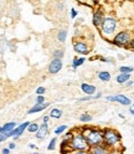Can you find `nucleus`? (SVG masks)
Listing matches in <instances>:
<instances>
[{"mask_svg": "<svg viewBox=\"0 0 134 154\" xmlns=\"http://www.w3.org/2000/svg\"><path fill=\"white\" fill-rule=\"evenodd\" d=\"M15 147H16V145H15V143H10V144H9V149H10V150H13Z\"/></svg>", "mask_w": 134, "mask_h": 154, "instance_id": "obj_36", "label": "nucleus"}, {"mask_svg": "<svg viewBox=\"0 0 134 154\" xmlns=\"http://www.w3.org/2000/svg\"><path fill=\"white\" fill-rule=\"evenodd\" d=\"M1 153H4V154H8V153H10V149H9V148H4V149L1 150Z\"/></svg>", "mask_w": 134, "mask_h": 154, "instance_id": "obj_35", "label": "nucleus"}, {"mask_svg": "<svg viewBox=\"0 0 134 154\" xmlns=\"http://www.w3.org/2000/svg\"><path fill=\"white\" fill-rule=\"evenodd\" d=\"M82 134L84 135L89 147L99 145L103 143V129L98 128H83Z\"/></svg>", "mask_w": 134, "mask_h": 154, "instance_id": "obj_2", "label": "nucleus"}, {"mask_svg": "<svg viewBox=\"0 0 134 154\" xmlns=\"http://www.w3.org/2000/svg\"><path fill=\"white\" fill-rule=\"evenodd\" d=\"M29 124H30V122H24V123L20 124V126H16V127L13 129V131L8 133V134H9V137H14L15 139H16V138H19L20 135L24 133V131H25V129L27 128Z\"/></svg>", "mask_w": 134, "mask_h": 154, "instance_id": "obj_9", "label": "nucleus"}, {"mask_svg": "<svg viewBox=\"0 0 134 154\" xmlns=\"http://www.w3.org/2000/svg\"><path fill=\"white\" fill-rule=\"evenodd\" d=\"M129 46H130V49H133V50H134V39H132V40H130Z\"/></svg>", "mask_w": 134, "mask_h": 154, "instance_id": "obj_37", "label": "nucleus"}, {"mask_svg": "<svg viewBox=\"0 0 134 154\" xmlns=\"http://www.w3.org/2000/svg\"><path fill=\"white\" fill-rule=\"evenodd\" d=\"M84 61H86V58L84 57H78V56H75L73 57V61H72V68L76 70L78 66H81V65L84 63Z\"/></svg>", "mask_w": 134, "mask_h": 154, "instance_id": "obj_17", "label": "nucleus"}, {"mask_svg": "<svg viewBox=\"0 0 134 154\" xmlns=\"http://www.w3.org/2000/svg\"><path fill=\"white\" fill-rule=\"evenodd\" d=\"M81 90H82L83 93H86V94H94L96 93V86L83 82V83L81 85Z\"/></svg>", "mask_w": 134, "mask_h": 154, "instance_id": "obj_14", "label": "nucleus"}, {"mask_svg": "<svg viewBox=\"0 0 134 154\" xmlns=\"http://www.w3.org/2000/svg\"><path fill=\"white\" fill-rule=\"evenodd\" d=\"M101 97H102V93H101V92L96 93V96H92V98H96V99H98V98H101Z\"/></svg>", "mask_w": 134, "mask_h": 154, "instance_id": "obj_32", "label": "nucleus"}, {"mask_svg": "<svg viewBox=\"0 0 134 154\" xmlns=\"http://www.w3.org/2000/svg\"><path fill=\"white\" fill-rule=\"evenodd\" d=\"M48 119H50V116H45L44 118H42V121L44 122H48Z\"/></svg>", "mask_w": 134, "mask_h": 154, "instance_id": "obj_38", "label": "nucleus"}, {"mask_svg": "<svg viewBox=\"0 0 134 154\" xmlns=\"http://www.w3.org/2000/svg\"><path fill=\"white\" fill-rule=\"evenodd\" d=\"M122 142V135L118 131L112 128H106L103 129V143H104L108 148H113L120 144Z\"/></svg>", "mask_w": 134, "mask_h": 154, "instance_id": "obj_3", "label": "nucleus"}, {"mask_svg": "<svg viewBox=\"0 0 134 154\" xmlns=\"http://www.w3.org/2000/svg\"><path fill=\"white\" fill-rule=\"evenodd\" d=\"M91 98H92V96H91V94H89V96H87V97H83V98H80V101H88V99H91Z\"/></svg>", "mask_w": 134, "mask_h": 154, "instance_id": "obj_34", "label": "nucleus"}, {"mask_svg": "<svg viewBox=\"0 0 134 154\" xmlns=\"http://www.w3.org/2000/svg\"><path fill=\"white\" fill-rule=\"evenodd\" d=\"M132 40V35L129 31H119L118 34H115V36L112 40V44L119 47H125L129 45Z\"/></svg>", "mask_w": 134, "mask_h": 154, "instance_id": "obj_5", "label": "nucleus"}, {"mask_svg": "<svg viewBox=\"0 0 134 154\" xmlns=\"http://www.w3.org/2000/svg\"><path fill=\"white\" fill-rule=\"evenodd\" d=\"M128 80H130V73H124V72H120L118 76H115V81L118 82V83L123 85Z\"/></svg>", "mask_w": 134, "mask_h": 154, "instance_id": "obj_16", "label": "nucleus"}, {"mask_svg": "<svg viewBox=\"0 0 134 154\" xmlns=\"http://www.w3.org/2000/svg\"><path fill=\"white\" fill-rule=\"evenodd\" d=\"M73 50L80 55H88L89 51H91V47L86 42V41H82V40H77L73 42Z\"/></svg>", "mask_w": 134, "mask_h": 154, "instance_id": "obj_6", "label": "nucleus"}, {"mask_svg": "<svg viewBox=\"0 0 134 154\" xmlns=\"http://www.w3.org/2000/svg\"><path fill=\"white\" fill-rule=\"evenodd\" d=\"M44 102H45V96L37 94V97H36V103H44Z\"/></svg>", "mask_w": 134, "mask_h": 154, "instance_id": "obj_27", "label": "nucleus"}, {"mask_svg": "<svg viewBox=\"0 0 134 154\" xmlns=\"http://www.w3.org/2000/svg\"><path fill=\"white\" fill-rule=\"evenodd\" d=\"M78 15V13H77V10L75 9V8H72L71 9V17H72V19H75V17Z\"/></svg>", "mask_w": 134, "mask_h": 154, "instance_id": "obj_30", "label": "nucleus"}, {"mask_svg": "<svg viewBox=\"0 0 134 154\" xmlns=\"http://www.w3.org/2000/svg\"><path fill=\"white\" fill-rule=\"evenodd\" d=\"M47 134H48V124H47V122H44L39 127L37 132H36V138L37 139H44Z\"/></svg>", "mask_w": 134, "mask_h": 154, "instance_id": "obj_12", "label": "nucleus"}, {"mask_svg": "<svg viewBox=\"0 0 134 154\" xmlns=\"http://www.w3.org/2000/svg\"><path fill=\"white\" fill-rule=\"evenodd\" d=\"M56 142H57L56 137H55V138H52V139L50 140V143H48V147H47V149H48V150H53L55 148H56Z\"/></svg>", "mask_w": 134, "mask_h": 154, "instance_id": "obj_25", "label": "nucleus"}, {"mask_svg": "<svg viewBox=\"0 0 134 154\" xmlns=\"http://www.w3.org/2000/svg\"><path fill=\"white\" fill-rule=\"evenodd\" d=\"M63 50H56L53 52V58H62L63 57Z\"/></svg>", "mask_w": 134, "mask_h": 154, "instance_id": "obj_26", "label": "nucleus"}, {"mask_svg": "<svg viewBox=\"0 0 134 154\" xmlns=\"http://www.w3.org/2000/svg\"><path fill=\"white\" fill-rule=\"evenodd\" d=\"M29 147L31 148V149H35V148H36V145H35V144H32V143H31V144H29Z\"/></svg>", "mask_w": 134, "mask_h": 154, "instance_id": "obj_40", "label": "nucleus"}, {"mask_svg": "<svg viewBox=\"0 0 134 154\" xmlns=\"http://www.w3.org/2000/svg\"><path fill=\"white\" fill-rule=\"evenodd\" d=\"M50 117L55 118V119H60V118L62 117V111L58 109V108H52L51 112H50Z\"/></svg>", "mask_w": 134, "mask_h": 154, "instance_id": "obj_19", "label": "nucleus"}, {"mask_svg": "<svg viewBox=\"0 0 134 154\" xmlns=\"http://www.w3.org/2000/svg\"><path fill=\"white\" fill-rule=\"evenodd\" d=\"M48 106H50V103H36L34 107H31L29 111H27V113L29 114H32V113H37V112H41V111H44V109H46Z\"/></svg>", "mask_w": 134, "mask_h": 154, "instance_id": "obj_13", "label": "nucleus"}, {"mask_svg": "<svg viewBox=\"0 0 134 154\" xmlns=\"http://www.w3.org/2000/svg\"><path fill=\"white\" fill-rule=\"evenodd\" d=\"M106 99L108 102H118L123 106H129L132 103V101L129 97L124 96V94H115V96H107Z\"/></svg>", "mask_w": 134, "mask_h": 154, "instance_id": "obj_7", "label": "nucleus"}, {"mask_svg": "<svg viewBox=\"0 0 134 154\" xmlns=\"http://www.w3.org/2000/svg\"><path fill=\"white\" fill-rule=\"evenodd\" d=\"M119 72L132 73V72H133V67H129V66H120V67H119Z\"/></svg>", "mask_w": 134, "mask_h": 154, "instance_id": "obj_24", "label": "nucleus"}, {"mask_svg": "<svg viewBox=\"0 0 134 154\" xmlns=\"http://www.w3.org/2000/svg\"><path fill=\"white\" fill-rule=\"evenodd\" d=\"M98 78L101 81H103V82H108V81H111L112 76H111V73H109L108 71H101V72L98 73Z\"/></svg>", "mask_w": 134, "mask_h": 154, "instance_id": "obj_18", "label": "nucleus"}, {"mask_svg": "<svg viewBox=\"0 0 134 154\" xmlns=\"http://www.w3.org/2000/svg\"><path fill=\"white\" fill-rule=\"evenodd\" d=\"M78 3H81V4H89L92 0H77Z\"/></svg>", "mask_w": 134, "mask_h": 154, "instance_id": "obj_31", "label": "nucleus"}, {"mask_svg": "<svg viewBox=\"0 0 134 154\" xmlns=\"http://www.w3.org/2000/svg\"><path fill=\"white\" fill-rule=\"evenodd\" d=\"M67 147L71 148L70 152H75V153H88L89 150V145L87 143L84 135L81 133H73L72 138L68 140Z\"/></svg>", "mask_w": 134, "mask_h": 154, "instance_id": "obj_1", "label": "nucleus"}, {"mask_svg": "<svg viewBox=\"0 0 134 154\" xmlns=\"http://www.w3.org/2000/svg\"><path fill=\"white\" fill-rule=\"evenodd\" d=\"M88 152L92 153V154H106V153H109V149H108V147L104 143H102L99 145L89 147V150Z\"/></svg>", "mask_w": 134, "mask_h": 154, "instance_id": "obj_11", "label": "nucleus"}, {"mask_svg": "<svg viewBox=\"0 0 134 154\" xmlns=\"http://www.w3.org/2000/svg\"><path fill=\"white\" fill-rule=\"evenodd\" d=\"M72 135H73V132H68V133H66V135L63 137V140L66 142H68L71 138H72Z\"/></svg>", "mask_w": 134, "mask_h": 154, "instance_id": "obj_28", "label": "nucleus"}, {"mask_svg": "<svg viewBox=\"0 0 134 154\" xmlns=\"http://www.w3.org/2000/svg\"><path fill=\"white\" fill-rule=\"evenodd\" d=\"M46 92V88L45 87H39L37 90H36V94H44Z\"/></svg>", "mask_w": 134, "mask_h": 154, "instance_id": "obj_29", "label": "nucleus"}, {"mask_svg": "<svg viewBox=\"0 0 134 154\" xmlns=\"http://www.w3.org/2000/svg\"><path fill=\"white\" fill-rule=\"evenodd\" d=\"M98 29L103 35H113L118 29V21L113 16H104V19H103Z\"/></svg>", "mask_w": 134, "mask_h": 154, "instance_id": "obj_4", "label": "nucleus"}, {"mask_svg": "<svg viewBox=\"0 0 134 154\" xmlns=\"http://www.w3.org/2000/svg\"><path fill=\"white\" fill-rule=\"evenodd\" d=\"M66 39H67V30L62 29V30H60L58 34H57V40L60 41V42H65Z\"/></svg>", "mask_w": 134, "mask_h": 154, "instance_id": "obj_20", "label": "nucleus"}, {"mask_svg": "<svg viewBox=\"0 0 134 154\" xmlns=\"http://www.w3.org/2000/svg\"><path fill=\"white\" fill-rule=\"evenodd\" d=\"M39 127H40L39 124L34 122V123H30L26 129H27V131H29L30 133H36V132H37V129H39Z\"/></svg>", "mask_w": 134, "mask_h": 154, "instance_id": "obj_22", "label": "nucleus"}, {"mask_svg": "<svg viewBox=\"0 0 134 154\" xmlns=\"http://www.w3.org/2000/svg\"><path fill=\"white\" fill-rule=\"evenodd\" d=\"M103 19H104V13H103V10L99 8V9H97L94 11V14H93V19H92V22H93V25L96 27H99L101 26V24L103 21Z\"/></svg>", "mask_w": 134, "mask_h": 154, "instance_id": "obj_10", "label": "nucleus"}, {"mask_svg": "<svg viewBox=\"0 0 134 154\" xmlns=\"http://www.w3.org/2000/svg\"><path fill=\"white\" fill-rule=\"evenodd\" d=\"M15 127H16L15 122H8V123H5L3 127H0V133H9L13 131Z\"/></svg>", "mask_w": 134, "mask_h": 154, "instance_id": "obj_15", "label": "nucleus"}, {"mask_svg": "<svg viewBox=\"0 0 134 154\" xmlns=\"http://www.w3.org/2000/svg\"><path fill=\"white\" fill-rule=\"evenodd\" d=\"M124 85H125L127 87H129V86H132V85H133V81H130V80H128V81L125 82V83H124Z\"/></svg>", "mask_w": 134, "mask_h": 154, "instance_id": "obj_33", "label": "nucleus"}, {"mask_svg": "<svg viewBox=\"0 0 134 154\" xmlns=\"http://www.w3.org/2000/svg\"><path fill=\"white\" fill-rule=\"evenodd\" d=\"M62 66H63L62 58H53V60L50 62V65H48V72L52 73V75H56L62 70Z\"/></svg>", "mask_w": 134, "mask_h": 154, "instance_id": "obj_8", "label": "nucleus"}, {"mask_svg": "<svg viewBox=\"0 0 134 154\" xmlns=\"http://www.w3.org/2000/svg\"><path fill=\"white\" fill-rule=\"evenodd\" d=\"M129 112H130L132 114H134V106H133V107H130V108H129Z\"/></svg>", "mask_w": 134, "mask_h": 154, "instance_id": "obj_39", "label": "nucleus"}, {"mask_svg": "<svg viewBox=\"0 0 134 154\" xmlns=\"http://www.w3.org/2000/svg\"><path fill=\"white\" fill-rule=\"evenodd\" d=\"M92 119H93V117L91 116L89 113H83V114L80 116V121L83 122V123H88V122H91Z\"/></svg>", "mask_w": 134, "mask_h": 154, "instance_id": "obj_21", "label": "nucleus"}, {"mask_svg": "<svg viewBox=\"0 0 134 154\" xmlns=\"http://www.w3.org/2000/svg\"><path fill=\"white\" fill-rule=\"evenodd\" d=\"M66 131H67V126H66V124H61V126H58V127L55 128V134L60 135V134H62V133L66 132Z\"/></svg>", "mask_w": 134, "mask_h": 154, "instance_id": "obj_23", "label": "nucleus"}]
</instances>
